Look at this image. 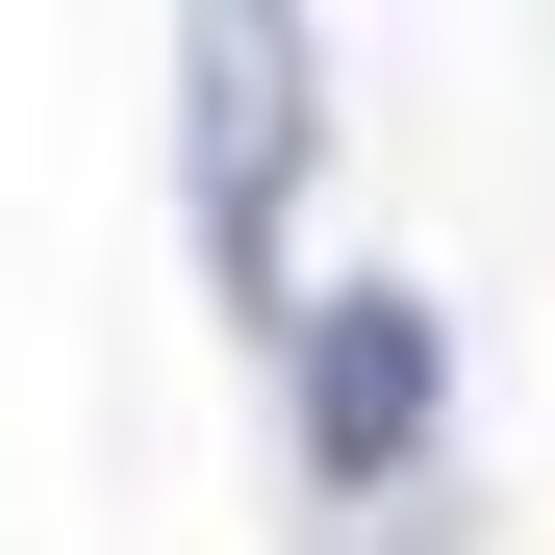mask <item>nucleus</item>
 <instances>
[{
  "mask_svg": "<svg viewBox=\"0 0 555 555\" xmlns=\"http://www.w3.org/2000/svg\"><path fill=\"white\" fill-rule=\"evenodd\" d=\"M304 127H328V76H304V26H228L177 51V177H203V278L228 304H278V203H304Z\"/></svg>",
  "mask_w": 555,
  "mask_h": 555,
  "instance_id": "obj_1",
  "label": "nucleus"
},
{
  "mask_svg": "<svg viewBox=\"0 0 555 555\" xmlns=\"http://www.w3.org/2000/svg\"><path fill=\"white\" fill-rule=\"evenodd\" d=\"M429 429H454V328H429V278H328L304 304V480H429Z\"/></svg>",
  "mask_w": 555,
  "mask_h": 555,
  "instance_id": "obj_2",
  "label": "nucleus"
}]
</instances>
